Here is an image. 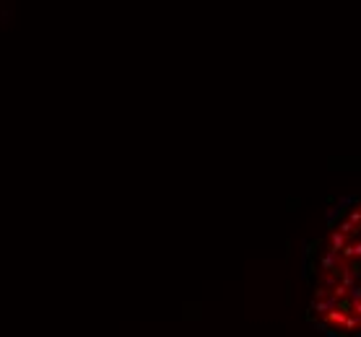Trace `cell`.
<instances>
[{"label": "cell", "mask_w": 361, "mask_h": 337, "mask_svg": "<svg viewBox=\"0 0 361 337\" xmlns=\"http://www.w3.org/2000/svg\"><path fill=\"white\" fill-rule=\"evenodd\" d=\"M359 327H361V316H356L354 311H348L346 322H343V330H346V332H356Z\"/></svg>", "instance_id": "cell-1"}, {"label": "cell", "mask_w": 361, "mask_h": 337, "mask_svg": "<svg viewBox=\"0 0 361 337\" xmlns=\"http://www.w3.org/2000/svg\"><path fill=\"white\" fill-rule=\"evenodd\" d=\"M354 301H361V283L359 280L348 288V304H354Z\"/></svg>", "instance_id": "cell-2"}, {"label": "cell", "mask_w": 361, "mask_h": 337, "mask_svg": "<svg viewBox=\"0 0 361 337\" xmlns=\"http://www.w3.org/2000/svg\"><path fill=\"white\" fill-rule=\"evenodd\" d=\"M330 247L340 252L343 247H346V233H333V239H330Z\"/></svg>", "instance_id": "cell-3"}, {"label": "cell", "mask_w": 361, "mask_h": 337, "mask_svg": "<svg viewBox=\"0 0 361 337\" xmlns=\"http://www.w3.org/2000/svg\"><path fill=\"white\" fill-rule=\"evenodd\" d=\"M325 337H348V332H343L340 327H325Z\"/></svg>", "instance_id": "cell-4"}, {"label": "cell", "mask_w": 361, "mask_h": 337, "mask_svg": "<svg viewBox=\"0 0 361 337\" xmlns=\"http://www.w3.org/2000/svg\"><path fill=\"white\" fill-rule=\"evenodd\" d=\"M351 223H361V210H354V213H351Z\"/></svg>", "instance_id": "cell-5"}, {"label": "cell", "mask_w": 361, "mask_h": 337, "mask_svg": "<svg viewBox=\"0 0 361 337\" xmlns=\"http://www.w3.org/2000/svg\"><path fill=\"white\" fill-rule=\"evenodd\" d=\"M351 311H354L356 316H361V301H354V304H351Z\"/></svg>", "instance_id": "cell-6"}, {"label": "cell", "mask_w": 361, "mask_h": 337, "mask_svg": "<svg viewBox=\"0 0 361 337\" xmlns=\"http://www.w3.org/2000/svg\"><path fill=\"white\" fill-rule=\"evenodd\" d=\"M351 337H361V327H359V330H356V332H351Z\"/></svg>", "instance_id": "cell-7"}]
</instances>
